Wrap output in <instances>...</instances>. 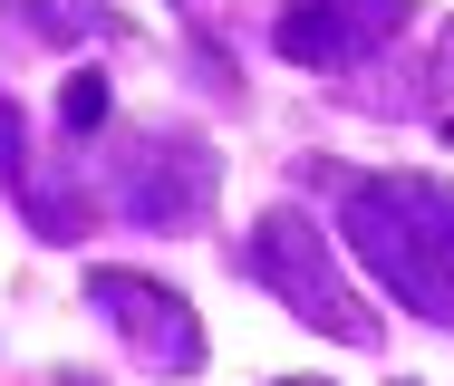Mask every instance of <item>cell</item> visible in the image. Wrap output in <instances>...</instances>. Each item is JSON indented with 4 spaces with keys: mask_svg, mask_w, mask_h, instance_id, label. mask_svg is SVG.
Here are the masks:
<instances>
[{
    "mask_svg": "<svg viewBox=\"0 0 454 386\" xmlns=\"http://www.w3.org/2000/svg\"><path fill=\"white\" fill-rule=\"evenodd\" d=\"M406 29V0H290L271 49L290 68H358L367 49H387Z\"/></svg>",
    "mask_w": 454,
    "mask_h": 386,
    "instance_id": "cell-5",
    "label": "cell"
},
{
    "mask_svg": "<svg viewBox=\"0 0 454 386\" xmlns=\"http://www.w3.org/2000/svg\"><path fill=\"white\" fill-rule=\"evenodd\" d=\"M106 106H116V96H106V78H97V68H78V78L59 88V126H68V135H97V126H106Z\"/></svg>",
    "mask_w": 454,
    "mask_h": 386,
    "instance_id": "cell-6",
    "label": "cell"
},
{
    "mask_svg": "<svg viewBox=\"0 0 454 386\" xmlns=\"http://www.w3.org/2000/svg\"><path fill=\"white\" fill-rule=\"evenodd\" d=\"M280 386H329V377H280Z\"/></svg>",
    "mask_w": 454,
    "mask_h": 386,
    "instance_id": "cell-8",
    "label": "cell"
},
{
    "mask_svg": "<svg viewBox=\"0 0 454 386\" xmlns=\"http://www.w3.org/2000/svg\"><path fill=\"white\" fill-rule=\"evenodd\" d=\"M88 299L116 319V338H126L145 367H165V377H193V367H203V319H193L165 281H145V271H88Z\"/></svg>",
    "mask_w": 454,
    "mask_h": 386,
    "instance_id": "cell-3",
    "label": "cell"
},
{
    "mask_svg": "<svg viewBox=\"0 0 454 386\" xmlns=\"http://www.w3.org/2000/svg\"><path fill=\"white\" fill-rule=\"evenodd\" d=\"M20 174H29V126H20V106L0 96V184L20 193Z\"/></svg>",
    "mask_w": 454,
    "mask_h": 386,
    "instance_id": "cell-7",
    "label": "cell"
},
{
    "mask_svg": "<svg viewBox=\"0 0 454 386\" xmlns=\"http://www.w3.org/2000/svg\"><path fill=\"white\" fill-rule=\"evenodd\" d=\"M242 271L271 290V299L300 319V328H329V338H348V348H377V319L358 309L348 271L329 261V232H319L300 203H280V212H262V222H252V242H242Z\"/></svg>",
    "mask_w": 454,
    "mask_h": 386,
    "instance_id": "cell-2",
    "label": "cell"
},
{
    "mask_svg": "<svg viewBox=\"0 0 454 386\" xmlns=\"http://www.w3.org/2000/svg\"><path fill=\"white\" fill-rule=\"evenodd\" d=\"M203 203H213V155L193 145V135H145L126 165H116V212L126 222H145V232H193L203 222Z\"/></svg>",
    "mask_w": 454,
    "mask_h": 386,
    "instance_id": "cell-4",
    "label": "cell"
},
{
    "mask_svg": "<svg viewBox=\"0 0 454 386\" xmlns=\"http://www.w3.org/2000/svg\"><path fill=\"white\" fill-rule=\"evenodd\" d=\"M348 251L387 281V299H406L416 319H454V184L426 174H358L339 193Z\"/></svg>",
    "mask_w": 454,
    "mask_h": 386,
    "instance_id": "cell-1",
    "label": "cell"
}]
</instances>
